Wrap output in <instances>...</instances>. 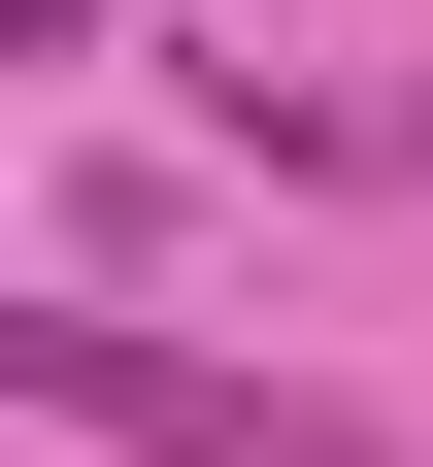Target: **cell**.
<instances>
[{
    "mask_svg": "<svg viewBox=\"0 0 433 467\" xmlns=\"http://www.w3.org/2000/svg\"><path fill=\"white\" fill-rule=\"evenodd\" d=\"M0 400H67V434H134V467H400L366 400L201 368V334H134V301H34V334H0Z\"/></svg>",
    "mask_w": 433,
    "mask_h": 467,
    "instance_id": "obj_1",
    "label": "cell"
}]
</instances>
